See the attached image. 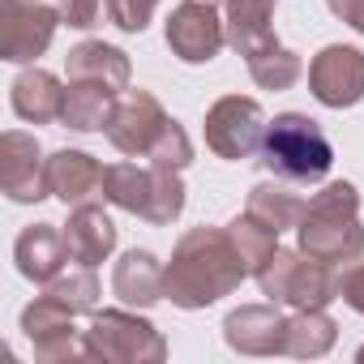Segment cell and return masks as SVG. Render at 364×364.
Masks as SVG:
<instances>
[{
  "mask_svg": "<svg viewBox=\"0 0 364 364\" xmlns=\"http://www.w3.org/2000/svg\"><path fill=\"white\" fill-rule=\"evenodd\" d=\"M249 279V266L228 228H193L171 249L163 266V296L176 309H206L232 296Z\"/></svg>",
  "mask_w": 364,
  "mask_h": 364,
  "instance_id": "6da1fadb",
  "label": "cell"
},
{
  "mask_svg": "<svg viewBox=\"0 0 364 364\" xmlns=\"http://www.w3.org/2000/svg\"><path fill=\"white\" fill-rule=\"evenodd\" d=\"M300 249L317 262H355L364 253V228H360V189L351 180H330L321 193L309 198L300 215Z\"/></svg>",
  "mask_w": 364,
  "mask_h": 364,
  "instance_id": "7a4b0ae2",
  "label": "cell"
},
{
  "mask_svg": "<svg viewBox=\"0 0 364 364\" xmlns=\"http://www.w3.org/2000/svg\"><path fill=\"white\" fill-rule=\"evenodd\" d=\"M262 163L287 180V185H321L330 163H334V146L326 137V129L304 116V112H283L266 124V141H262Z\"/></svg>",
  "mask_w": 364,
  "mask_h": 364,
  "instance_id": "3957f363",
  "label": "cell"
},
{
  "mask_svg": "<svg viewBox=\"0 0 364 364\" xmlns=\"http://www.w3.org/2000/svg\"><path fill=\"white\" fill-rule=\"evenodd\" d=\"M103 198L154 228H167L185 210V180L171 167H137V163H112L103 171Z\"/></svg>",
  "mask_w": 364,
  "mask_h": 364,
  "instance_id": "277c9868",
  "label": "cell"
},
{
  "mask_svg": "<svg viewBox=\"0 0 364 364\" xmlns=\"http://www.w3.org/2000/svg\"><path fill=\"white\" fill-rule=\"evenodd\" d=\"M253 279L262 283V296H270L274 304L326 309L330 300H338V274H334V266L309 257L304 249H274Z\"/></svg>",
  "mask_w": 364,
  "mask_h": 364,
  "instance_id": "5b68a950",
  "label": "cell"
},
{
  "mask_svg": "<svg viewBox=\"0 0 364 364\" xmlns=\"http://www.w3.org/2000/svg\"><path fill=\"white\" fill-rule=\"evenodd\" d=\"M90 360L103 364H159L167 360V338L129 309H103L90 317V330H82Z\"/></svg>",
  "mask_w": 364,
  "mask_h": 364,
  "instance_id": "8992f818",
  "label": "cell"
},
{
  "mask_svg": "<svg viewBox=\"0 0 364 364\" xmlns=\"http://www.w3.org/2000/svg\"><path fill=\"white\" fill-rule=\"evenodd\" d=\"M266 141V112L257 99L249 95H223L210 112H206V146L228 159V163H240V159H253Z\"/></svg>",
  "mask_w": 364,
  "mask_h": 364,
  "instance_id": "52a82bcc",
  "label": "cell"
},
{
  "mask_svg": "<svg viewBox=\"0 0 364 364\" xmlns=\"http://www.w3.org/2000/svg\"><path fill=\"white\" fill-rule=\"evenodd\" d=\"M60 9L48 0H0V56L26 65L52 48Z\"/></svg>",
  "mask_w": 364,
  "mask_h": 364,
  "instance_id": "ba28073f",
  "label": "cell"
},
{
  "mask_svg": "<svg viewBox=\"0 0 364 364\" xmlns=\"http://www.w3.org/2000/svg\"><path fill=\"white\" fill-rule=\"evenodd\" d=\"M228 43V22L215 14V5L206 0H185L176 5L167 18V48L171 56H180L185 65H206L223 52Z\"/></svg>",
  "mask_w": 364,
  "mask_h": 364,
  "instance_id": "9c48e42d",
  "label": "cell"
},
{
  "mask_svg": "<svg viewBox=\"0 0 364 364\" xmlns=\"http://www.w3.org/2000/svg\"><path fill=\"white\" fill-rule=\"evenodd\" d=\"M309 90L321 107H355L364 99V52L347 43H330L309 65Z\"/></svg>",
  "mask_w": 364,
  "mask_h": 364,
  "instance_id": "30bf717a",
  "label": "cell"
},
{
  "mask_svg": "<svg viewBox=\"0 0 364 364\" xmlns=\"http://www.w3.org/2000/svg\"><path fill=\"white\" fill-rule=\"evenodd\" d=\"M0 189H5V198L18 202V206L52 198L48 159H43V146L31 133L9 129L5 137H0Z\"/></svg>",
  "mask_w": 364,
  "mask_h": 364,
  "instance_id": "8fae6325",
  "label": "cell"
},
{
  "mask_svg": "<svg viewBox=\"0 0 364 364\" xmlns=\"http://www.w3.org/2000/svg\"><path fill=\"white\" fill-rule=\"evenodd\" d=\"M167 120L171 116L163 112V103L150 90H129L124 99H116V112L107 120V141L129 159H150V150L163 137Z\"/></svg>",
  "mask_w": 364,
  "mask_h": 364,
  "instance_id": "7c38bea8",
  "label": "cell"
},
{
  "mask_svg": "<svg viewBox=\"0 0 364 364\" xmlns=\"http://www.w3.org/2000/svg\"><path fill=\"white\" fill-rule=\"evenodd\" d=\"M22 330H26V338L35 343V360H43V364L90 360L86 338L73 334V313H69L60 300H52L48 291H43L35 304L22 309Z\"/></svg>",
  "mask_w": 364,
  "mask_h": 364,
  "instance_id": "4fadbf2b",
  "label": "cell"
},
{
  "mask_svg": "<svg viewBox=\"0 0 364 364\" xmlns=\"http://www.w3.org/2000/svg\"><path fill=\"white\" fill-rule=\"evenodd\" d=\"M223 338L240 355H283L287 343V317L270 304H240L223 321Z\"/></svg>",
  "mask_w": 364,
  "mask_h": 364,
  "instance_id": "5bb4252c",
  "label": "cell"
},
{
  "mask_svg": "<svg viewBox=\"0 0 364 364\" xmlns=\"http://www.w3.org/2000/svg\"><path fill=\"white\" fill-rule=\"evenodd\" d=\"M103 171L95 154L86 150H56L48 159V185L52 198H60L65 206H86L95 193H103Z\"/></svg>",
  "mask_w": 364,
  "mask_h": 364,
  "instance_id": "9a60e30c",
  "label": "cell"
},
{
  "mask_svg": "<svg viewBox=\"0 0 364 364\" xmlns=\"http://www.w3.org/2000/svg\"><path fill=\"white\" fill-rule=\"evenodd\" d=\"M14 262H18V270L31 283H52L65 270V262H73L69 257V245H65V228H56V223L26 228L18 236V245H14Z\"/></svg>",
  "mask_w": 364,
  "mask_h": 364,
  "instance_id": "2e32d148",
  "label": "cell"
},
{
  "mask_svg": "<svg viewBox=\"0 0 364 364\" xmlns=\"http://www.w3.org/2000/svg\"><path fill=\"white\" fill-rule=\"evenodd\" d=\"M112 291L129 309H150V304L167 300L163 296V266H159V257L150 249H129L116 262V270H112Z\"/></svg>",
  "mask_w": 364,
  "mask_h": 364,
  "instance_id": "e0dca14e",
  "label": "cell"
},
{
  "mask_svg": "<svg viewBox=\"0 0 364 364\" xmlns=\"http://www.w3.org/2000/svg\"><path fill=\"white\" fill-rule=\"evenodd\" d=\"M65 73L69 82H99L107 90H129V56L103 39H86L77 48H69L65 56Z\"/></svg>",
  "mask_w": 364,
  "mask_h": 364,
  "instance_id": "ac0fdd59",
  "label": "cell"
},
{
  "mask_svg": "<svg viewBox=\"0 0 364 364\" xmlns=\"http://www.w3.org/2000/svg\"><path fill=\"white\" fill-rule=\"evenodd\" d=\"M65 245H69V257L82 262V266H99L112 257L116 249V223L103 215V206L86 202V206H73L69 223H65Z\"/></svg>",
  "mask_w": 364,
  "mask_h": 364,
  "instance_id": "d6986e66",
  "label": "cell"
},
{
  "mask_svg": "<svg viewBox=\"0 0 364 364\" xmlns=\"http://www.w3.org/2000/svg\"><path fill=\"white\" fill-rule=\"evenodd\" d=\"M60 107H65V86L56 82V73H48V69L18 73V82H14V112L22 120L52 124V120H60Z\"/></svg>",
  "mask_w": 364,
  "mask_h": 364,
  "instance_id": "ffe728a7",
  "label": "cell"
},
{
  "mask_svg": "<svg viewBox=\"0 0 364 364\" xmlns=\"http://www.w3.org/2000/svg\"><path fill=\"white\" fill-rule=\"evenodd\" d=\"M279 0H228V43L249 60L253 52H262L266 43H274L270 18H274Z\"/></svg>",
  "mask_w": 364,
  "mask_h": 364,
  "instance_id": "44dd1931",
  "label": "cell"
},
{
  "mask_svg": "<svg viewBox=\"0 0 364 364\" xmlns=\"http://www.w3.org/2000/svg\"><path fill=\"white\" fill-rule=\"evenodd\" d=\"M304 198L287 189V180H262V185H253L249 193V206L245 215H253L257 223H266L270 232H296L300 228V215H304Z\"/></svg>",
  "mask_w": 364,
  "mask_h": 364,
  "instance_id": "7402d4cb",
  "label": "cell"
},
{
  "mask_svg": "<svg viewBox=\"0 0 364 364\" xmlns=\"http://www.w3.org/2000/svg\"><path fill=\"white\" fill-rule=\"evenodd\" d=\"M112 112H116V90H107L99 82H69L60 124L77 129V133H95V129H107Z\"/></svg>",
  "mask_w": 364,
  "mask_h": 364,
  "instance_id": "603a6c76",
  "label": "cell"
},
{
  "mask_svg": "<svg viewBox=\"0 0 364 364\" xmlns=\"http://www.w3.org/2000/svg\"><path fill=\"white\" fill-rule=\"evenodd\" d=\"M338 338V326L326 309H296L287 317V343H283V355H296V360H321Z\"/></svg>",
  "mask_w": 364,
  "mask_h": 364,
  "instance_id": "cb8c5ba5",
  "label": "cell"
},
{
  "mask_svg": "<svg viewBox=\"0 0 364 364\" xmlns=\"http://www.w3.org/2000/svg\"><path fill=\"white\" fill-rule=\"evenodd\" d=\"M300 73H304L300 56H296L291 48H283L279 39L249 56V77H253L262 90H287V86L300 82Z\"/></svg>",
  "mask_w": 364,
  "mask_h": 364,
  "instance_id": "d4e9b609",
  "label": "cell"
},
{
  "mask_svg": "<svg viewBox=\"0 0 364 364\" xmlns=\"http://www.w3.org/2000/svg\"><path fill=\"white\" fill-rule=\"evenodd\" d=\"M43 287H48V296L60 300L73 317H77V313H95V304H99V296H103V291H99V279H95V266H82V262L69 266V270H60V274H56L52 283H43Z\"/></svg>",
  "mask_w": 364,
  "mask_h": 364,
  "instance_id": "484cf974",
  "label": "cell"
},
{
  "mask_svg": "<svg viewBox=\"0 0 364 364\" xmlns=\"http://www.w3.org/2000/svg\"><path fill=\"white\" fill-rule=\"evenodd\" d=\"M228 232H232V240H236V249H240V257H245L249 274H257V270L266 266V257L279 249V232H270V228H266V223H257L253 215L232 219V223H228Z\"/></svg>",
  "mask_w": 364,
  "mask_h": 364,
  "instance_id": "4316f807",
  "label": "cell"
},
{
  "mask_svg": "<svg viewBox=\"0 0 364 364\" xmlns=\"http://www.w3.org/2000/svg\"><path fill=\"white\" fill-rule=\"evenodd\" d=\"M150 163H154V167H171V171H185V167L193 163V141H189V133L180 129L176 120H167L163 137L154 141V150H150Z\"/></svg>",
  "mask_w": 364,
  "mask_h": 364,
  "instance_id": "83f0119b",
  "label": "cell"
},
{
  "mask_svg": "<svg viewBox=\"0 0 364 364\" xmlns=\"http://www.w3.org/2000/svg\"><path fill=\"white\" fill-rule=\"evenodd\" d=\"M103 9H107V22L124 35H141L159 9V0H103Z\"/></svg>",
  "mask_w": 364,
  "mask_h": 364,
  "instance_id": "f1b7e54d",
  "label": "cell"
},
{
  "mask_svg": "<svg viewBox=\"0 0 364 364\" xmlns=\"http://www.w3.org/2000/svg\"><path fill=\"white\" fill-rule=\"evenodd\" d=\"M338 300L364 317V262H355V266L338 270Z\"/></svg>",
  "mask_w": 364,
  "mask_h": 364,
  "instance_id": "f546056e",
  "label": "cell"
},
{
  "mask_svg": "<svg viewBox=\"0 0 364 364\" xmlns=\"http://www.w3.org/2000/svg\"><path fill=\"white\" fill-rule=\"evenodd\" d=\"M56 9H60V22L73 31H86L99 22V0H60Z\"/></svg>",
  "mask_w": 364,
  "mask_h": 364,
  "instance_id": "4dcf8cb0",
  "label": "cell"
},
{
  "mask_svg": "<svg viewBox=\"0 0 364 364\" xmlns=\"http://www.w3.org/2000/svg\"><path fill=\"white\" fill-rule=\"evenodd\" d=\"M326 5H330V14H334L338 22H347L351 31L364 35V0H326Z\"/></svg>",
  "mask_w": 364,
  "mask_h": 364,
  "instance_id": "1f68e13d",
  "label": "cell"
},
{
  "mask_svg": "<svg viewBox=\"0 0 364 364\" xmlns=\"http://www.w3.org/2000/svg\"><path fill=\"white\" fill-rule=\"evenodd\" d=\"M206 5H228V0H206Z\"/></svg>",
  "mask_w": 364,
  "mask_h": 364,
  "instance_id": "d6a6232c",
  "label": "cell"
},
{
  "mask_svg": "<svg viewBox=\"0 0 364 364\" xmlns=\"http://www.w3.org/2000/svg\"><path fill=\"white\" fill-rule=\"evenodd\" d=\"M355 360H364V347H360V351H355Z\"/></svg>",
  "mask_w": 364,
  "mask_h": 364,
  "instance_id": "836d02e7",
  "label": "cell"
},
{
  "mask_svg": "<svg viewBox=\"0 0 364 364\" xmlns=\"http://www.w3.org/2000/svg\"><path fill=\"white\" fill-rule=\"evenodd\" d=\"M56 5H60V0H56Z\"/></svg>",
  "mask_w": 364,
  "mask_h": 364,
  "instance_id": "e575fe53",
  "label": "cell"
}]
</instances>
